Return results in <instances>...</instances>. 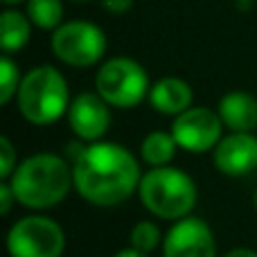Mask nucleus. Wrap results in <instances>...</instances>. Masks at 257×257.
<instances>
[{
	"mask_svg": "<svg viewBox=\"0 0 257 257\" xmlns=\"http://www.w3.org/2000/svg\"><path fill=\"white\" fill-rule=\"evenodd\" d=\"M223 126L237 133H250L257 128V99L244 90H232L221 97L217 106Z\"/></svg>",
	"mask_w": 257,
	"mask_h": 257,
	"instance_id": "13",
	"label": "nucleus"
},
{
	"mask_svg": "<svg viewBox=\"0 0 257 257\" xmlns=\"http://www.w3.org/2000/svg\"><path fill=\"white\" fill-rule=\"evenodd\" d=\"M25 14L30 16L32 25L39 30L54 32L63 23V3L61 0H27Z\"/></svg>",
	"mask_w": 257,
	"mask_h": 257,
	"instance_id": "16",
	"label": "nucleus"
},
{
	"mask_svg": "<svg viewBox=\"0 0 257 257\" xmlns=\"http://www.w3.org/2000/svg\"><path fill=\"white\" fill-rule=\"evenodd\" d=\"M32 36V21L18 9H5L0 14V48L5 54H14L27 45Z\"/></svg>",
	"mask_w": 257,
	"mask_h": 257,
	"instance_id": "14",
	"label": "nucleus"
},
{
	"mask_svg": "<svg viewBox=\"0 0 257 257\" xmlns=\"http://www.w3.org/2000/svg\"><path fill=\"white\" fill-rule=\"evenodd\" d=\"M14 201H16V196H14V192H12V185L3 183V185H0V214H7L9 210H12Z\"/></svg>",
	"mask_w": 257,
	"mask_h": 257,
	"instance_id": "21",
	"label": "nucleus"
},
{
	"mask_svg": "<svg viewBox=\"0 0 257 257\" xmlns=\"http://www.w3.org/2000/svg\"><path fill=\"white\" fill-rule=\"evenodd\" d=\"M246 3H248V0H246Z\"/></svg>",
	"mask_w": 257,
	"mask_h": 257,
	"instance_id": "27",
	"label": "nucleus"
},
{
	"mask_svg": "<svg viewBox=\"0 0 257 257\" xmlns=\"http://www.w3.org/2000/svg\"><path fill=\"white\" fill-rule=\"evenodd\" d=\"M7 7H14V5H21V3H27V0H3Z\"/></svg>",
	"mask_w": 257,
	"mask_h": 257,
	"instance_id": "24",
	"label": "nucleus"
},
{
	"mask_svg": "<svg viewBox=\"0 0 257 257\" xmlns=\"http://www.w3.org/2000/svg\"><path fill=\"white\" fill-rule=\"evenodd\" d=\"M138 196L154 217L178 221L196 205V185L185 172L176 167H154L142 174Z\"/></svg>",
	"mask_w": 257,
	"mask_h": 257,
	"instance_id": "4",
	"label": "nucleus"
},
{
	"mask_svg": "<svg viewBox=\"0 0 257 257\" xmlns=\"http://www.w3.org/2000/svg\"><path fill=\"white\" fill-rule=\"evenodd\" d=\"M111 104L95 90L79 93L68 108V124L86 142H97L111 126Z\"/></svg>",
	"mask_w": 257,
	"mask_h": 257,
	"instance_id": "10",
	"label": "nucleus"
},
{
	"mask_svg": "<svg viewBox=\"0 0 257 257\" xmlns=\"http://www.w3.org/2000/svg\"><path fill=\"white\" fill-rule=\"evenodd\" d=\"M255 208H257V192H255Z\"/></svg>",
	"mask_w": 257,
	"mask_h": 257,
	"instance_id": "26",
	"label": "nucleus"
},
{
	"mask_svg": "<svg viewBox=\"0 0 257 257\" xmlns=\"http://www.w3.org/2000/svg\"><path fill=\"white\" fill-rule=\"evenodd\" d=\"M99 3L113 16H122V14H126L133 7V0H99Z\"/></svg>",
	"mask_w": 257,
	"mask_h": 257,
	"instance_id": "20",
	"label": "nucleus"
},
{
	"mask_svg": "<svg viewBox=\"0 0 257 257\" xmlns=\"http://www.w3.org/2000/svg\"><path fill=\"white\" fill-rule=\"evenodd\" d=\"M176 138L172 136V131H151L142 138L140 142V156L147 165L151 167H165L169 165V160L176 154Z\"/></svg>",
	"mask_w": 257,
	"mask_h": 257,
	"instance_id": "15",
	"label": "nucleus"
},
{
	"mask_svg": "<svg viewBox=\"0 0 257 257\" xmlns=\"http://www.w3.org/2000/svg\"><path fill=\"white\" fill-rule=\"evenodd\" d=\"M0 156H3V163H0V178H9L16 169V149L9 142L7 136L0 138Z\"/></svg>",
	"mask_w": 257,
	"mask_h": 257,
	"instance_id": "19",
	"label": "nucleus"
},
{
	"mask_svg": "<svg viewBox=\"0 0 257 257\" xmlns=\"http://www.w3.org/2000/svg\"><path fill=\"white\" fill-rule=\"evenodd\" d=\"M97 93L115 108H133L149 97V77L147 70L128 57H113L104 61L95 77Z\"/></svg>",
	"mask_w": 257,
	"mask_h": 257,
	"instance_id": "5",
	"label": "nucleus"
},
{
	"mask_svg": "<svg viewBox=\"0 0 257 257\" xmlns=\"http://www.w3.org/2000/svg\"><path fill=\"white\" fill-rule=\"evenodd\" d=\"M52 54L61 63L72 68H90L102 61L108 41L99 25L90 21H68L52 32Z\"/></svg>",
	"mask_w": 257,
	"mask_h": 257,
	"instance_id": "6",
	"label": "nucleus"
},
{
	"mask_svg": "<svg viewBox=\"0 0 257 257\" xmlns=\"http://www.w3.org/2000/svg\"><path fill=\"white\" fill-rule=\"evenodd\" d=\"M21 70L18 66L12 61L9 54H3L0 59V104H9L12 97L18 93V86H21Z\"/></svg>",
	"mask_w": 257,
	"mask_h": 257,
	"instance_id": "17",
	"label": "nucleus"
},
{
	"mask_svg": "<svg viewBox=\"0 0 257 257\" xmlns=\"http://www.w3.org/2000/svg\"><path fill=\"white\" fill-rule=\"evenodd\" d=\"M223 131V122L217 111L205 106H190L181 115L174 117L172 136L178 147L190 154H203L219 145Z\"/></svg>",
	"mask_w": 257,
	"mask_h": 257,
	"instance_id": "8",
	"label": "nucleus"
},
{
	"mask_svg": "<svg viewBox=\"0 0 257 257\" xmlns=\"http://www.w3.org/2000/svg\"><path fill=\"white\" fill-rule=\"evenodd\" d=\"M192 88L181 77H163L149 90V104L160 115H181L192 106Z\"/></svg>",
	"mask_w": 257,
	"mask_h": 257,
	"instance_id": "12",
	"label": "nucleus"
},
{
	"mask_svg": "<svg viewBox=\"0 0 257 257\" xmlns=\"http://www.w3.org/2000/svg\"><path fill=\"white\" fill-rule=\"evenodd\" d=\"M18 111L30 124L48 126L68 115L70 90L68 81L54 66H36L25 72L18 86Z\"/></svg>",
	"mask_w": 257,
	"mask_h": 257,
	"instance_id": "3",
	"label": "nucleus"
},
{
	"mask_svg": "<svg viewBox=\"0 0 257 257\" xmlns=\"http://www.w3.org/2000/svg\"><path fill=\"white\" fill-rule=\"evenodd\" d=\"M115 257H147V253H140V250H136V248H124V250H120Z\"/></svg>",
	"mask_w": 257,
	"mask_h": 257,
	"instance_id": "23",
	"label": "nucleus"
},
{
	"mask_svg": "<svg viewBox=\"0 0 257 257\" xmlns=\"http://www.w3.org/2000/svg\"><path fill=\"white\" fill-rule=\"evenodd\" d=\"M72 3H90V0H72Z\"/></svg>",
	"mask_w": 257,
	"mask_h": 257,
	"instance_id": "25",
	"label": "nucleus"
},
{
	"mask_svg": "<svg viewBox=\"0 0 257 257\" xmlns=\"http://www.w3.org/2000/svg\"><path fill=\"white\" fill-rule=\"evenodd\" d=\"M226 257H257V253L250 250V248H235V250H230Z\"/></svg>",
	"mask_w": 257,
	"mask_h": 257,
	"instance_id": "22",
	"label": "nucleus"
},
{
	"mask_svg": "<svg viewBox=\"0 0 257 257\" xmlns=\"http://www.w3.org/2000/svg\"><path fill=\"white\" fill-rule=\"evenodd\" d=\"M165 257H217V241L203 219H178L163 239Z\"/></svg>",
	"mask_w": 257,
	"mask_h": 257,
	"instance_id": "9",
	"label": "nucleus"
},
{
	"mask_svg": "<svg viewBox=\"0 0 257 257\" xmlns=\"http://www.w3.org/2000/svg\"><path fill=\"white\" fill-rule=\"evenodd\" d=\"M9 185L21 205L30 210H45L61 203L75 185L72 169L61 156L34 154L16 165Z\"/></svg>",
	"mask_w": 257,
	"mask_h": 257,
	"instance_id": "2",
	"label": "nucleus"
},
{
	"mask_svg": "<svg viewBox=\"0 0 257 257\" xmlns=\"http://www.w3.org/2000/svg\"><path fill=\"white\" fill-rule=\"evenodd\" d=\"M214 167L226 176H246L257 167V138L253 133H237L221 138L214 147Z\"/></svg>",
	"mask_w": 257,
	"mask_h": 257,
	"instance_id": "11",
	"label": "nucleus"
},
{
	"mask_svg": "<svg viewBox=\"0 0 257 257\" xmlns=\"http://www.w3.org/2000/svg\"><path fill=\"white\" fill-rule=\"evenodd\" d=\"M131 248L140 250V253H151V250L158 248L160 244V228L151 221H138L131 228Z\"/></svg>",
	"mask_w": 257,
	"mask_h": 257,
	"instance_id": "18",
	"label": "nucleus"
},
{
	"mask_svg": "<svg viewBox=\"0 0 257 257\" xmlns=\"http://www.w3.org/2000/svg\"><path fill=\"white\" fill-rule=\"evenodd\" d=\"M75 190L88 203L111 208L126 201L140 185V165L117 142H90L72 165Z\"/></svg>",
	"mask_w": 257,
	"mask_h": 257,
	"instance_id": "1",
	"label": "nucleus"
},
{
	"mask_svg": "<svg viewBox=\"0 0 257 257\" xmlns=\"http://www.w3.org/2000/svg\"><path fill=\"white\" fill-rule=\"evenodd\" d=\"M66 235L61 226L48 217H25L7 232L9 257H61Z\"/></svg>",
	"mask_w": 257,
	"mask_h": 257,
	"instance_id": "7",
	"label": "nucleus"
}]
</instances>
